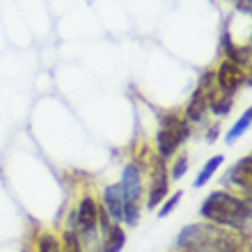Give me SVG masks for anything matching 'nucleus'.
<instances>
[{"mask_svg": "<svg viewBox=\"0 0 252 252\" xmlns=\"http://www.w3.org/2000/svg\"><path fill=\"white\" fill-rule=\"evenodd\" d=\"M179 252H243L241 241L227 227L216 222H195L184 227L177 236Z\"/></svg>", "mask_w": 252, "mask_h": 252, "instance_id": "f257e3e1", "label": "nucleus"}, {"mask_svg": "<svg viewBox=\"0 0 252 252\" xmlns=\"http://www.w3.org/2000/svg\"><path fill=\"white\" fill-rule=\"evenodd\" d=\"M181 197H184V192H181V190H177V192H174L172 197H170V199H167V202H165V204H163V209H160V211H158V216H160V218H165V216H170V213H172L174 209H177V204H179V199H181Z\"/></svg>", "mask_w": 252, "mask_h": 252, "instance_id": "a211bd4d", "label": "nucleus"}, {"mask_svg": "<svg viewBox=\"0 0 252 252\" xmlns=\"http://www.w3.org/2000/svg\"><path fill=\"white\" fill-rule=\"evenodd\" d=\"M106 234L108 236H106V243H103V252H120L122 248H124V243H126L124 229L117 227V225H113Z\"/></svg>", "mask_w": 252, "mask_h": 252, "instance_id": "f8f14e48", "label": "nucleus"}, {"mask_svg": "<svg viewBox=\"0 0 252 252\" xmlns=\"http://www.w3.org/2000/svg\"><path fill=\"white\" fill-rule=\"evenodd\" d=\"M250 122H252V110L248 108L246 113L241 115V120L236 122V124H234L232 131L227 133V142H234V140H239L241 135H243V133H246L248 128H250Z\"/></svg>", "mask_w": 252, "mask_h": 252, "instance_id": "4468645a", "label": "nucleus"}, {"mask_svg": "<svg viewBox=\"0 0 252 252\" xmlns=\"http://www.w3.org/2000/svg\"><path fill=\"white\" fill-rule=\"evenodd\" d=\"M220 163H222V156H213V158H209V163H206V165L202 167V172L197 174V179H195V186H197V188L204 186L206 181H209L213 174H216V170L220 167Z\"/></svg>", "mask_w": 252, "mask_h": 252, "instance_id": "ddd939ff", "label": "nucleus"}, {"mask_svg": "<svg viewBox=\"0 0 252 252\" xmlns=\"http://www.w3.org/2000/svg\"><path fill=\"white\" fill-rule=\"evenodd\" d=\"M216 135H218V128H213V131L209 133V140H216Z\"/></svg>", "mask_w": 252, "mask_h": 252, "instance_id": "412c9836", "label": "nucleus"}, {"mask_svg": "<svg viewBox=\"0 0 252 252\" xmlns=\"http://www.w3.org/2000/svg\"><path fill=\"white\" fill-rule=\"evenodd\" d=\"M167 195V170H165V158L156 160V170L152 174V192H149V199H147V206L154 209L163 202V197Z\"/></svg>", "mask_w": 252, "mask_h": 252, "instance_id": "0eeeda50", "label": "nucleus"}, {"mask_svg": "<svg viewBox=\"0 0 252 252\" xmlns=\"http://www.w3.org/2000/svg\"><path fill=\"white\" fill-rule=\"evenodd\" d=\"M225 184H234V186L243 188V190H250V156L239 160V163L225 174Z\"/></svg>", "mask_w": 252, "mask_h": 252, "instance_id": "1a4fd4ad", "label": "nucleus"}, {"mask_svg": "<svg viewBox=\"0 0 252 252\" xmlns=\"http://www.w3.org/2000/svg\"><path fill=\"white\" fill-rule=\"evenodd\" d=\"M202 218L220 227L243 229L250 222V202L241 199L227 190H216L202 204Z\"/></svg>", "mask_w": 252, "mask_h": 252, "instance_id": "f03ea898", "label": "nucleus"}, {"mask_svg": "<svg viewBox=\"0 0 252 252\" xmlns=\"http://www.w3.org/2000/svg\"><path fill=\"white\" fill-rule=\"evenodd\" d=\"M96 211H99V206H96L94 197L85 195V197L80 199L78 209H76V213L71 216V222L78 227L80 234H85V236L94 234V229H96Z\"/></svg>", "mask_w": 252, "mask_h": 252, "instance_id": "423d86ee", "label": "nucleus"}, {"mask_svg": "<svg viewBox=\"0 0 252 252\" xmlns=\"http://www.w3.org/2000/svg\"><path fill=\"white\" fill-rule=\"evenodd\" d=\"M103 209L110 216L115 225H120L124 220V197H122V186L120 184H113L103 190Z\"/></svg>", "mask_w": 252, "mask_h": 252, "instance_id": "6e6552de", "label": "nucleus"}, {"mask_svg": "<svg viewBox=\"0 0 252 252\" xmlns=\"http://www.w3.org/2000/svg\"><path fill=\"white\" fill-rule=\"evenodd\" d=\"M122 197H124V220L128 225L138 222V199L142 192V181H140V170L135 163H128L122 172Z\"/></svg>", "mask_w": 252, "mask_h": 252, "instance_id": "7ed1b4c3", "label": "nucleus"}, {"mask_svg": "<svg viewBox=\"0 0 252 252\" xmlns=\"http://www.w3.org/2000/svg\"><path fill=\"white\" fill-rule=\"evenodd\" d=\"M209 110H211L213 115H227L229 110H232V99L227 96V94H222V96H211L209 99Z\"/></svg>", "mask_w": 252, "mask_h": 252, "instance_id": "dca6fc26", "label": "nucleus"}, {"mask_svg": "<svg viewBox=\"0 0 252 252\" xmlns=\"http://www.w3.org/2000/svg\"><path fill=\"white\" fill-rule=\"evenodd\" d=\"M222 44H225L227 48V60L234 62V64H239V66H248L250 64V48H239V46H234L232 41H229V34H225L222 37Z\"/></svg>", "mask_w": 252, "mask_h": 252, "instance_id": "9b49d317", "label": "nucleus"}, {"mask_svg": "<svg viewBox=\"0 0 252 252\" xmlns=\"http://www.w3.org/2000/svg\"><path fill=\"white\" fill-rule=\"evenodd\" d=\"M216 80H218V87L222 90V94H234L243 83H250V78H248L246 71H243V66L234 64V62H229V60H225L218 66Z\"/></svg>", "mask_w": 252, "mask_h": 252, "instance_id": "39448f33", "label": "nucleus"}, {"mask_svg": "<svg viewBox=\"0 0 252 252\" xmlns=\"http://www.w3.org/2000/svg\"><path fill=\"white\" fill-rule=\"evenodd\" d=\"M62 252H83L80 246V234L76 229H66L62 236Z\"/></svg>", "mask_w": 252, "mask_h": 252, "instance_id": "f3484780", "label": "nucleus"}, {"mask_svg": "<svg viewBox=\"0 0 252 252\" xmlns=\"http://www.w3.org/2000/svg\"><path fill=\"white\" fill-rule=\"evenodd\" d=\"M236 7H239L241 12L250 14V0H239V2H236Z\"/></svg>", "mask_w": 252, "mask_h": 252, "instance_id": "aec40b11", "label": "nucleus"}, {"mask_svg": "<svg viewBox=\"0 0 252 252\" xmlns=\"http://www.w3.org/2000/svg\"><path fill=\"white\" fill-rule=\"evenodd\" d=\"M206 110H209V94H206V90L197 87L195 94H192L190 103H188V108H186V117L190 122H199L204 117Z\"/></svg>", "mask_w": 252, "mask_h": 252, "instance_id": "9d476101", "label": "nucleus"}, {"mask_svg": "<svg viewBox=\"0 0 252 252\" xmlns=\"http://www.w3.org/2000/svg\"><path fill=\"white\" fill-rule=\"evenodd\" d=\"M186 170H188V160L179 158L177 163H174V167H172V179H181V177L186 174Z\"/></svg>", "mask_w": 252, "mask_h": 252, "instance_id": "6ab92c4d", "label": "nucleus"}, {"mask_svg": "<svg viewBox=\"0 0 252 252\" xmlns=\"http://www.w3.org/2000/svg\"><path fill=\"white\" fill-rule=\"evenodd\" d=\"M188 133H190V124H188V122H184V124L172 128V131L158 128V133H156V149H158L160 158H170V156L179 149L181 142L188 138Z\"/></svg>", "mask_w": 252, "mask_h": 252, "instance_id": "20e7f679", "label": "nucleus"}, {"mask_svg": "<svg viewBox=\"0 0 252 252\" xmlns=\"http://www.w3.org/2000/svg\"><path fill=\"white\" fill-rule=\"evenodd\" d=\"M37 252H62V243L55 234H41L37 239Z\"/></svg>", "mask_w": 252, "mask_h": 252, "instance_id": "2eb2a0df", "label": "nucleus"}]
</instances>
